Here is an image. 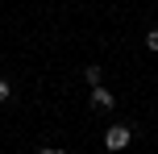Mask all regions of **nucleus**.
Returning a JSON list of instances; mask_svg holds the SVG:
<instances>
[{
	"mask_svg": "<svg viewBox=\"0 0 158 154\" xmlns=\"http://www.w3.org/2000/svg\"><path fill=\"white\" fill-rule=\"evenodd\" d=\"M129 142H133V133H129L125 125H112V129L104 133V146H108V150H125Z\"/></svg>",
	"mask_w": 158,
	"mask_h": 154,
	"instance_id": "1",
	"label": "nucleus"
},
{
	"mask_svg": "<svg viewBox=\"0 0 158 154\" xmlns=\"http://www.w3.org/2000/svg\"><path fill=\"white\" fill-rule=\"evenodd\" d=\"M92 108L96 113H108V108H117V96L108 88H92Z\"/></svg>",
	"mask_w": 158,
	"mask_h": 154,
	"instance_id": "2",
	"label": "nucleus"
},
{
	"mask_svg": "<svg viewBox=\"0 0 158 154\" xmlns=\"http://www.w3.org/2000/svg\"><path fill=\"white\" fill-rule=\"evenodd\" d=\"M100 75H104V71H100V67H83V79H87V83H92V88H100Z\"/></svg>",
	"mask_w": 158,
	"mask_h": 154,
	"instance_id": "3",
	"label": "nucleus"
},
{
	"mask_svg": "<svg viewBox=\"0 0 158 154\" xmlns=\"http://www.w3.org/2000/svg\"><path fill=\"white\" fill-rule=\"evenodd\" d=\"M146 50H154V54H158V29H150V33H146Z\"/></svg>",
	"mask_w": 158,
	"mask_h": 154,
	"instance_id": "4",
	"label": "nucleus"
},
{
	"mask_svg": "<svg viewBox=\"0 0 158 154\" xmlns=\"http://www.w3.org/2000/svg\"><path fill=\"white\" fill-rule=\"evenodd\" d=\"M8 100V79H0V104Z\"/></svg>",
	"mask_w": 158,
	"mask_h": 154,
	"instance_id": "5",
	"label": "nucleus"
},
{
	"mask_svg": "<svg viewBox=\"0 0 158 154\" xmlns=\"http://www.w3.org/2000/svg\"><path fill=\"white\" fill-rule=\"evenodd\" d=\"M42 154H67V150H42Z\"/></svg>",
	"mask_w": 158,
	"mask_h": 154,
	"instance_id": "6",
	"label": "nucleus"
}]
</instances>
